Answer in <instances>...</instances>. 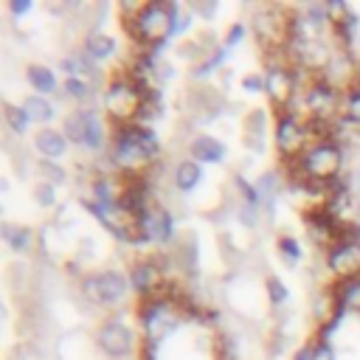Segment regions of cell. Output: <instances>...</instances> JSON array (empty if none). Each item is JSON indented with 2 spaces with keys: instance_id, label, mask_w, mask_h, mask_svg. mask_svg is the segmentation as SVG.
Here are the masks:
<instances>
[{
  "instance_id": "11",
  "label": "cell",
  "mask_w": 360,
  "mask_h": 360,
  "mask_svg": "<svg viewBox=\"0 0 360 360\" xmlns=\"http://www.w3.org/2000/svg\"><path fill=\"white\" fill-rule=\"evenodd\" d=\"M160 284H163V273L158 267L155 259H141L129 267V287L141 295V298H152L160 292Z\"/></svg>"
},
{
  "instance_id": "24",
  "label": "cell",
  "mask_w": 360,
  "mask_h": 360,
  "mask_svg": "<svg viewBox=\"0 0 360 360\" xmlns=\"http://www.w3.org/2000/svg\"><path fill=\"white\" fill-rule=\"evenodd\" d=\"M3 121L8 124V129H11L14 135H25L28 127H31V118H28V112L22 110V104H11V101L3 104Z\"/></svg>"
},
{
  "instance_id": "32",
  "label": "cell",
  "mask_w": 360,
  "mask_h": 360,
  "mask_svg": "<svg viewBox=\"0 0 360 360\" xmlns=\"http://www.w3.org/2000/svg\"><path fill=\"white\" fill-rule=\"evenodd\" d=\"M256 188H259V197H262V202H273V197H276V191H278V174L276 172H264L259 180H256Z\"/></svg>"
},
{
  "instance_id": "10",
  "label": "cell",
  "mask_w": 360,
  "mask_h": 360,
  "mask_svg": "<svg viewBox=\"0 0 360 360\" xmlns=\"http://www.w3.org/2000/svg\"><path fill=\"white\" fill-rule=\"evenodd\" d=\"M135 222L143 228V233L149 236V242L166 245V242L174 239V219H172V214L163 205H149Z\"/></svg>"
},
{
  "instance_id": "16",
  "label": "cell",
  "mask_w": 360,
  "mask_h": 360,
  "mask_svg": "<svg viewBox=\"0 0 360 360\" xmlns=\"http://www.w3.org/2000/svg\"><path fill=\"white\" fill-rule=\"evenodd\" d=\"M172 180H174V188L177 191H183V194H188V191H194L197 186H200V180H202V166L197 163V160H180L177 166H174V174H172Z\"/></svg>"
},
{
  "instance_id": "14",
  "label": "cell",
  "mask_w": 360,
  "mask_h": 360,
  "mask_svg": "<svg viewBox=\"0 0 360 360\" xmlns=\"http://www.w3.org/2000/svg\"><path fill=\"white\" fill-rule=\"evenodd\" d=\"M188 152H191V160H202V163H219L222 158H225V143L222 141H217L214 135H197L194 141H191V146H188Z\"/></svg>"
},
{
  "instance_id": "18",
  "label": "cell",
  "mask_w": 360,
  "mask_h": 360,
  "mask_svg": "<svg viewBox=\"0 0 360 360\" xmlns=\"http://www.w3.org/2000/svg\"><path fill=\"white\" fill-rule=\"evenodd\" d=\"M84 112H87V127H84V149H90V152H101L104 149V143H107V129H104V121H101V115L93 110V107H84Z\"/></svg>"
},
{
  "instance_id": "26",
  "label": "cell",
  "mask_w": 360,
  "mask_h": 360,
  "mask_svg": "<svg viewBox=\"0 0 360 360\" xmlns=\"http://www.w3.org/2000/svg\"><path fill=\"white\" fill-rule=\"evenodd\" d=\"M22 110L28 112L31 121H51L53 118V104L45 96H28L22 101Z\"/></svg>"
},
{
  "instance_id": "1",
  "label": "cell",
  "mask_w": 360,
  "mask_h": 360,
  "mask_svg": "<svg viewBox=\"0 0 360 360\" xmlns=\"http://www.w3.org/2000/svg\"><path fill=\"white\" fill-rule=\"evenodd\" d=\"M180 6L177 3H143L138 11L132 14H124V22H127V31L132 34V39L138 45H146L149 53L155 56L160 51V45L172 37V28H174V20L180 17Z\"/></svg>"
},
{
  "instance_id": "3",
  "label": "cell",
  "mask_w": 360,
  "mask_h": 360,
  "mask_svg": "<svg viewBox=\"0 0 360 360\" xmlns=\"http://www.w3.org/2000/svg\"><path fill=\"white\" fill-rule=\"evenodd\" d=\"M340 166H343V149L335 141H315L298 158L301 180H312L323 186L335 183V177L340 174Z\"/></svg>"
},
{
  "instance_id": "21",
  "label": "cell",
  "mask_w": 360,
  "mask_h": 360,
  "mask_svg": "<svg viewBox=\"0 0 360 360\" xmlns=\"http://www.w3.org/2000/svg\"><path fill=\"white\" fill-rule=\"evenodd\" d=\"M59 70L65 73V79H70V76H76V79H84V76H90L96 68H93V59H90L84 51H76V53H68V56H62V62H59Z\"/></svg>"
},
{
  "instance_id": "20",
  "label": "cell",
  "mask_w": 360,
  "mask_h": 360,
  "mask_svg": "<svg viewBox=\"0 0 360 360\" xmlns=\"http://www.w3.org/2000/svg\"><path fill=\"white\" fill-rule=\"evenodd\" d=\"M25 79L37 90V96H45L48 98V93L56 90V73L48 65H28L25 68Z\"/></svg>"
},
{
  "instance_id": "36",
  "label": "cell",
  "mask_w": 360,
  "mask_h": 360,
  "mask_svg": "<svg viewBox=\"0 0 360 360\" xmlns=\"http://www.w3.org/2000/svg\"><path fill=\"white\" fill-rule=\"evenodd\" d=\"M245 34H248V28H245L242 22H233V25L228 28V34H225V42H222V45H225V48H236V45L245 39Z\"/></svg>"
},
{
  "instance_id": "12",
  "label": "cell",
  "mask_w": 360,
  "mask_h": 360,
  "mask_svg": "<svg viewBox=\"0 0 360 360\" xmlns=\"http://www.w3.org/2000/svg\"><path fill=\"white\" fill-rule=\"evenodd\" d=\"M264 93L276 107H287V101L295 96V70L273 65L264 73Z\"/></svg>"
},
{
  "instance_id": "39",
  "label": "cell",
  "mask_w": 360,
  "mask_h": 360,
  "mask_svg": "<svg viewBox=\"0 0 360 360\" xmlns=\"http://www.w3.org/2000/svg\"><path fill=\"white\" fill-rule=\"evenodd\" d=\"M312 343H315V360H335V352H332L329 340H321V338H315Z\"/></svg>"
},
{
  "instance_id": "40",
  "label": "cell",
  "mask_w": 360,
  "mask_h": 360,
  "mask_svg": "<svg viewBox=\"0 0 360 360\" xmlns=\"http://www.w3.org/2000/svg\"><path fill=\"white\" fill-rule=\"evenodd\" d=\"M8 11H11L14 17L28 14V11H31V0H11V3H8Z\"/></svg>"
},
{
  "instance_id": "22",
  "label": "cell",
  "mask_w": 360,
  "mask_h": 360,
  "mask_svg": "<svg viewBox=\"0 0 360 360\" xmlns=\"http://www.w3.org/2000/svg\"><path fill=\"white\" fill-rule=\"evenodd\" d=\"M245 143L256 152L264 149V112L262 110H253L245 118Z\"/></svg>"
},
{
  "instance_id": "23",
  "label": "cell",
  "mask_w": 360,
  "mask_h": 360,
  "mask_svg": "<svg viewBox=\"0 0 360 360\" xmlns=\"http://www.w3.org/2000/svg\"><path fill=\"white\" fill-rule=\"evenodd\" d=\"M84 127H87V112H84V107L68 112V115H65V124H62V132H65L68 143H84Z\"/></svg>"
},
{
  "instance_id": "4",
  "label": "cell",
  "mask_w": 360,
  "mask_h": 360,
  "mask_svg": "<svg viewBox=\"0 0 360 360\" xmlns=\"http://www.w3.org/2000/svg\"><path fill=\"white\" fill-rule=\"evenodd\" d=\"M127 292H129V278L118 270H101V273H87L82 278V295L96 304V307H104V309H112V307H121L127 301Z\"/></svg>"
},
{
  "instance_id": "28",
  "label": "cell",
  "mask_w": 360,
  "mask_h": 360,
  "mask_svg": "<svg viewBox=\"0 0 360 360\" xmlns=\"http://www.w3.org/2000/svg\"><path fill=\"white\" fill-rule=\"evenodd\" d=\"M228 51H231V48H225V45H219V48H217V51H214V53H211L208 59H202V62H197V65H194V70H191V76H194V79H205L208 73H214V68H219V65L225 62V56H228Z\"/></svg>"
},
{
  "instance_id": "8",
  "label": "cell",
  "mask_w": 360,
  "mask_h": 360,
  "mask_svg": "<svg viewBox=\"0 0 360 360\" xmlns=\"http://www.w3.org/2000/svg\"><path fill=\"white\" fill-rule=\"evenodd\" d=\"M326 270L343 281L352 276H360V242L357 239H338L326 250Z\"/></svg>"
},
{
  "instance_id": "17",
  "label": "cell",
  "mask_w": 360,
  "mask_h": 360,
  "mask_svg": "<svg viewBox=\"0 0 360 360\" xmlns=\"http://www.w3.org/2000/svg\"><path fill=\"white\" fill-rule=\"evenodd\" d=\"M0 233H3V242L8 245V250H11V253H28V250H31V245H34V233H31V228H25V225L3 222Z\"/></svg>"
},
{
  "instance_id": "35",
  "label": "cell",
  "mask_w": 360,
  "mask_h": 360,
  "mask_svg": "<svg viewBox=\"0 0 360 360\" xmlns=\"http://www.w3.org/2000/svg\"><path fill=\"white\" fill-rule=\"evenodd\" d=\"M239 222H242L245 228H256V225H259V205L242 202V205H239Z\"/></svg>"
},
{
  "instance_id": "34",
  "label": "cell",
  "mask_w": 360,
  "mask_h": 360,
  "mask_svg": "<svg viewBox=\"0 0 360 360\" xmlns=\"http://www.w3.org/2000/svg\"><path fill=\"white\" fill-rule=\"evenodd\" d=\"M233 183H236V188H239V194H242V202H250V205H259V202H262L256 183H250V180L242 177V174H233Z\"/></svg>"
},
{
  "instance_id": "29",
  "label": "cell",
  "mask_w": 360,
  "mask_h": 360,
  "mask_svg": "<svg viewBox=\"0 0 360 360\" xmlns=\"http://www.w3.org/2000/svg\"><path fill=\"white\" fill-rule=\"evenodd\" d=\"M276 248H278V253H281V259H284L287 264H298V262H301V256H304L301 242H298L295 236H278Z\"/></svg>"
},
{
  "instance_id": "31",
  "label": "cell",
  "mask_w": 360,
  "mask_h": 360,
  "mask_svg": "<svg viewBox=\"0 0 360 360\" xmlns=\"http://www.w3.org/2000/svg\"><path fill=\"white\" fill-rule=\"evenodd\" d=\"M264 290H267V301H270L273 307H281V304L290 298V290H287V284H284L278 276H267Z\"/></svg>"
},
{
  "instance_id": "41",
  "label": "cell",
  "mask_w": 360,
  "mask_h": 360,
  "mask_svg": "<svg viewBox=\"0 0 360 360\" xmlns=\"http://www.w3.org/2000/svg\"><path fill=\"white\" fill-rule=\"evenodd\" d=\"M292 360H315V343H304L298 352H292Z\"/></svg>"
},
{
  "instance_id": "2",
  "label": "cell",
  "mask_w": 360,
  "mask_h": 360,
  "mask_svg": "<svg viewBox=\"0 0 360 360\" xmlns=\"http://www.w3.org/2000/svg\"><path fill=\"white\" fill-rule=\"evenodd\" d=\"M143 96L146 90L129 79V76H118L107 84L104 90V110H107V118L121 127V124H135L138 121V110L143 104Z\"/></svg>"
},
{
  "instance_id": "33",
  "label": "cell",
  "mask_w": 360,
  "mask_h": 360,
  "mask_svg": "<svg viewBox=\"0 0 360 360\" xmlns=\"http://www.w3.org/2000/svg\"><path fill=\"white\" fill-rule=\"evenodd\" d=\"M37 169H39V174H42L45 183H53V186H56V183L65 180V169L56 166V160H45V158H42V160H37Z\"/></svg>"
},
{
  "instance_id": "7",
  "label": "cell",
  "mask_w": 360,
  "mask_h": 360,
  "mask_svg": "<svg viewBox=\"0 0 360 360\" xmlns=\"http://www.w3.org/2000/svg\"><path fill=\"white\" fill-rule=\"evenodd\" d=\"M96 346H98L107 357L124 360V357H129V354L135 352V332H132V326H127L121 318H110V321H104V323L98 326V332H96Z\"/></svg>"
},
{
  "instance_id": "5",
  "label": "cell",
  "mask_w": 360,
  "mask_h": 360,
  "mask_svg": "<svg viewBox=\"0 0 360 360\" xmlns=\"http://www.w3.org/2000/svg\"><path fill=\"white\" fill-rule=\"evenodd\" d=\"M112 163L121 166L127 174H135V177L155 163L146 155V149L141 146L135 124H121V127L112 129Z\"/></svg>"
},
{
  "instance_id": "6",
  "label": "cell",
  "mask_w": 360,
  "mask_h": 360,
  "mask_svg": "<svg viewBox=\"0 0 360 360\" xmlns=\"http://www.w3.org/2000/svg\"><path fill=\"white\" fill-rule=\"evenodd\" d=\"M273 138H276V149H278V155L281 158H301L309 146V129H307V124H301L298 121V115L295 112H290V110H284L278 118H276V132H273Z\"/></svg>"
},
{
  "instance_id": "30",
  "label": "cell",
  "mask_w": 360,
  "mask_h": 360,
  "mask_svg": "<svg viewBox=\"0 0 360 360\" xmlns=\"http://www.w3.org/2000/svg\"><path fill=\"white\" fill-rule=\"evenodd\" d=\"M31 194H34V202H37L39 208H53V205H56V186H53V183L37 180Z\"/></svg>"
},
{
  "instance_id": "13",
  "label": "cell",
  "mask_w": 360,
  "mask_h": 360,
  "mask_svg": "<svg viewBox=\"0 0 360 360\" xmlns=\"http://www.w3.org/2000/svg\"><path fill=\"white\" fill-rule=\"evenodd\" d=\"M34 149L39 152V158L56 160V158H62L68 152V138H65V132H59L53 127H42L34 135Z\"/></svg>"
},
{
  "instance_id": "37",
  "label": "cell",
  "mask_w": 360,
  "mask_h": 360,
  "mask_svg": "<svg viewBox=\"0 0 360 360\" xmlns=\"http://www.w3.org/2000/svg\"><path fill=\"white\" fill-rule=\"evenodd\" d=\"M242 90H245V93H264V76L248 73V76L242 79Z\"/></svg>"
},
{
  "instance_id": "25",
  "label": "cell",
  "mask_w": 360,
  "mask_h": 360,
  "mask_svg": "<svg viewBox=\"0 0 360 360\" xmlns=\"http://www.w3.org/2000/svg\"><path fill=\"white\" fill-rule=\"evenodd\" d=\"M343 121L360 129V84H352L343 90V104H340Z\"/></svg>"
},
{
  "instance_id": "42",
  "label": "cell",
  "mask_w": 360,
  "mask_h": 360,
  "mask_svg": "<svg viewBox=\"0 0 360 360\" xmlns=\"http://www.w3.org/2000/svg\"><path fill=\"white\" fill-rule=\"evenodd\" d=\"M357 84H360V62H357Z\"/></svg>"
},
{
  "instance_id": "38",
  "label": "cell",
  "mask_w": 360,
  "mask_h": 360,
  "mask_svg": "<svg viewBox=\"0 0 360 360\" xmlns=\"http://www.w3.org/2000/svg\"><path fill=\"white\" fill-rule=\"evenodd\" d=\"M217 0H205V3H191V11L197 14V17H202V20H211L214 14H217Z\"/></svg>"
},
{
  "instance_id": "9",
  "label": "cell",
  "mask_w": 360,
  "mask_h": 360,
  "mask_svg": "<svg viewBox=\"0 0 360 360\" xmlns=\"http://www.w3.org/2000/svg\"><path fill=\"white\" fill-rule=\"evenodd\" d=\"M253 34L264 48L267 45L276 48L281 42V37L290 34V25H287V20H284V14L278 8H259L253 14Z\"/></svg>"
},
{
  "instance_id": "27",
  "label": "cell",
  "mask_w": 360,
  "mask_h": 360,
  "mask_svg": "<svg viewBox=\"0 0 360 360\" xmlns=\"http://www.w3.org/2000/svg\"><path fill=\"white\" fill-rule=\"evenodd\" d=\"M62 90H65V96H68V98H73L76 104H87V98L93 96L90 82H87V79H76V76L65 79V82H62Z\"/></svg>"
},
{
  "instance_id": "19",
  "label": "cell",
  "mask_w": 360,
  "mask_h": 360,
  "mask_svg": "<svg viewBox=\"0 0 360 360\" xmlns=\"http://www.w3.org/2000/svg\"><path fill=\"white\" fill-rule=\"evenodd\" d=\"M335 307L360 312V276H352L335 284Z\"/></svg>"
},
{
  "instance_id": "15",
  "label": "cell",
  "mask_w": 360,
  "mask_h": 360,
  "mask_svg": "<svg viewBox=\"0 0 360 360\" xmlns=\"http://www.w3.org/2000/svg\"><path fill=\"white\" fill-rule=\"evenodd\" d=\"M93 62H107V59H112L115 56V51H118V42L110 37V34H101V31H93V34H87V39H84V48H82Z\"/></svg>"
}]
</instances>
